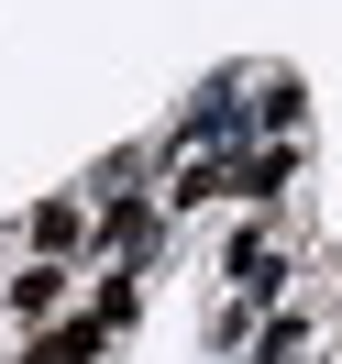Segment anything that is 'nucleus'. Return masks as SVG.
I'll return each instance as SVG.
<instances>
[{"label":"nucleus","instance_id":"obj_3","mask_svg":"<svg viewBox=\"0 0 342 364\" xmlns=\"http://www.w3.org/2000/svg\"><path fill=\"white\" fill-rule=\"evenodd\" d=\"M155 199H166V221L221 210L232 199V155H155Z\"/></svg>","mask_w":342,"mask_h":364},{"label":"nucleus","instance_id":"obj_2","mask_svg":"<svg viewBox=\"0 0 342 364\" xmlns=\"http://www.w3.org/2000/svg\"><path fill=\"white\" fill-rule=\"evenodd\" d=\"M78 276H89V265H45V254H23V276H0V309L23 320V331H45V320L78 309Z\"/></svg>","mask_w":342,"mask_h":364},{"label":"nucleus","instance_id":"obj_1","mask_svg":"<svg viewBox=\"0 0 342 364\" xmlns=\"http://www.w3.org/2000/svg\"><path fill=\"white\" fill-rule=\"evenodd\" d=\"M23 254H45V265H100V210H89V188L33 199L23 210Z\"/></svg>","mask_w":342,"mask_h":364},{"label":"nucleus","instance_id":"obj_5","mask_svg":"<svg viewBox=\"0 0 342 364\" xmlns=\"http://www.w3.org/2000/svg\"><path fill=\"white\" fill-rule=\"evenodd\" d=\"M298 166H309V144H243V155H232V199L243 210H287Z\"/></svg>","mask_w":342,"mask_h":364},{"label":"nucleus","instance_id":"obj_6","mask_svg":"<svg viewBox=\"0 0 342 364\" xmlns=\"http://www.w3.org/2000/svg\"><path fill=\"white\" fill-rule=\"evenodd\" d=\"M78 309H89L100 320V331H133V320H144V265H89V287H78Z\"/></svg>","mask_w":342,"mask_h":364},{"label":"nucleus","instance_id":"obj_4","mask_svg":"<svg viewBox=\"0 0 342 364\" xmlns=\"http://www.w3.org/2000/svg\"><path fill=\"white\" fill-rule=\"evenodd\" d=\"M254 144H309V77L254 67Z\"/></svg>","mask_w":342,"mask_h":364},{"label":"nucleus","instance_id":"obj_8","mask_svg":"<svg viewBox=\"0 0 342 364\" xmlns=\"http://www.w3.org/2000/svg\"><path fill=\"white\" fill-rule=\"evenodd\" d=\"M320 353V309H298V298H287V309H265V320H254V342H243V364H309Z\"/></svg>","mask_w":342,"mask_h":364},{"label":"nucleus","instance_id":"obj_7","mask_svg":"<svg viewBox=\"0 0 342 364\" xmlns=\"http://www.w3.org/2000/svg\"><path fill=\"white\" fill-rule=\"evenodd\" d=\"M100 353H111V331H100L89 309H67V320H45V331H23L11 364H100Z\"/></svg>","mask_w":342,"mask_h":364}]
</instances>
